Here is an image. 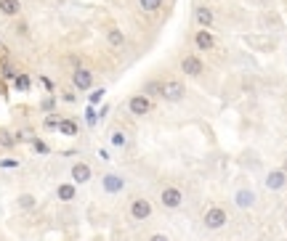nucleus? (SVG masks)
I'll return each instance as SVG.
<instances>
[{
    "label": "nucleus",
    "instance_id": "nucleus-1",
    "mask_svg": "<svg viewBox=\"0 0 287 241\" xmlns=\"http://www.w3.org/2000/svg\"><path fill=\"white\" fill-rule=\"evenodd\" d=\"M226 220H229V215H226V210H221V207H210V210H205V215H202V223H205L207 231L224 228Z\"/></svg>",
    "mask_w": 287,
    "mask_h": 241
},
{
    "label": "nucleus",
    "instance_id": "nucleus-2",
    "mask_svg": "<svg viewBox=\"0 0 287 241\" xmlns=\"http://www.w3.org/2000/svg\"><path fill=\"white\" fill-rule=\"evenodd\" d=\"M160 201H162V207H165V210H178V207L184 204V191H181V188H175V186H168V188H162Z\"/></svg>",
    "mask_w": 287,
    "mask_h": 241
},
{
    "label": "nucleus",
    "instance_id": "nucleus-3",
    "mask_svg": "<svg viewBox=\"0 0 287 241\" xmlns=\"http://www.w3.org/2000/svg\"><path fill=\"white\" fill-rule=\"evenodd\" d=\"M184 93H186V88L181 80H165L162 82V98L165 101H181Z\"/></svg>",
    "mask_w": 287,
    "mask_h": 241
},
{
    "label": "nucleus",
    "instance_id": "nucleus-4",
    "mask_svg": "<svg viewBox=\"0 0 287 241\" xmlns=\"http://www.w3.org/2000/svg\"><path fill=\"white\" fill-rule=\"evenodd\" d=\"M101 188H104V193H120L125 188V178L120 172H107L101 178Z\"/></svg>",
    "mask_w": 287,
    "mask_h": 241
},
{
    "label": "nucleus",
    "instance_id": "nucleus-5",
    "mask_svg": "<svg viewBox=\"0 0 287 241\" xmlns=\"http://www.w3.org/2000/svg\"><path fill=\"white\" fill-rule=\"evenodd\" d=\"M72 85L77 90H90V85H93V72L86 67H77L72 72Z\"/></svg>",
    "mask_w": 287,
    "mask_h": 241
},
{
    "label": "nucleus",
    "instance_id": "nucleus-6",
    "mask_svg": "<svg viewBox=\"0 0 287 241\" xmlns=\"http://www.w3.org/2000/svg\"><path fill=\"white\" fill-rule=\"evenodd\" d=\"M128 109H130V114L144 117V114H149V112H152V101H149L144 93H139V96H133V98L128 101Z\"/></svg>",
    "mask_w": 287,
    "mask_h": 241
},
{
    "label": "nucleus",
    "instance_id": "nucleus-7",
    "mask_svg": "<svg viewBox=\"0 0 287 241\" xmlns=\"http://www.w3.org/2000/svg\"><path fill=\"white\" fill-rule=\"evenodd\" d=\"M69 175H72V183L75 186H83V183H88V180L93 178V172H90V167L86 165V162H75Z\"/></svg>",
    "mask_w": 287,
    "mask_h": 241
},
{
    "label": "nucleus",
    "instance_id": "nucleus-8",
    "mask_svg": "<svg viewBox=\"0 0 287 241\" xmlns=\"http://www.w3.org/2000/svg\"><path fill=\"white\" fill-rule=\"evenodd\" d=\"M130 217L133 220H149L152 217V204L146 199H133L130 201Z\"/></svg>",
    "mask_w": 287,
    "mask_h": 241
},
{
    "label": "nucleus",
    "instance_id": "nucleus-9",
    "mask_svg": "<svg viewBox=\"0 0 287 241\" xmlns=\"http://www.w3.org/2000/svg\"><path fill=\"white\" fill-rule=\"evenodd\" d=\"M234 204H237L239 210H250V207H256V191H253V188H239V191L234 193Z\"/></svg>",
    "mask_w": 287,
    "mask_h": 241
},
{
    "label": "nucleus",
    "instance_id": "nucleus-10",
    "mask_svg": "<svg viewBox=\"0 0 287 241\" xmlns=\"http://www.w3.org/2000/svg\"><path fill=\"white\" fill-rule=\"evenodd\" d=\"M181 69H184L189 77H197V74L205 72V67H202V61L197 56H184V58H181Z\"/></svg>",
    "mask_w": 287,
    "mask_h": 241
},
{
    "label": "nucleus",
    "instance_id": "nucleus-11",
    "mask_svg": "<svg viewBox=\"0 0 287 241\" xmlns=\"http://www.w3.org/2000/svg\"><path fill=\"white\" fill-rule=\"evenodd\" d=\"M285 183H287V172H282V170H271L266 175V188L269 191H282Z\"/></svg>",
    "mask_w": 287,
    "mask_h": 241
},
{
    "label": "nucleus",
    "instance_id": "nucleus-12",
    "mask_svg": "<svg viewBox=\"0 0 287 241\" xmlns=\"http://www.w3.org/2000/svg\"><path fill=\"white\" fill-rule=\"evenodd\" d=\"M194 45H197L200 50H213L215 48V40H213V35L207 29H200L197 35H194Z\"/></svg>",
    "mask_w": 287,
    "mask_h": 241
},
{
    "label": "nucleus",
    "instance_id": "nucleus-13",
    "mask_svg": "<svg viewBox=\"0 0 287 241\" xmlns=\"http://www.w3.org/2000/svg\"><path fill=\"white\" fill-rule=\"evenodd\" d=\"M56 199H58V201H72V199H77V186H75V183H61V186H56Z\"/></svg>",
    "mask_w": 287,
    "mask_h": 241
},
{
    "label": "nucleus",
    "instance_id": "nucleus-14",
    "mask_svg": "<svg viewBox=\"0 0 287 241\" xmlns=\"http://www.w3.org/2000/svg\"><path fill=\"white\" fill-rule=\"evenodd\" d=\"M194 22H197L202 29H207L213 24V11L207 8V5H200V8L194 11Z\"/></svg>",
    "mask_w": 287,
    "mask_h": 241
},
{
    "label": "nucleus",
    "instance_id": "nucleus-15",
    "mask_svg": "<svg viewBox=\"0 0 287 241\" xmlns=\"http://www.w3.org/2000/svg\"><path fill=\"white\" fill-rule=\"evenodd\" d=\"M0 14L3 16H19L22 14V3H19V0H0Z\"/></svg>",
    "mask_w": 287,
    "mask_h": 241
},
{
    "label": "nucleus",
    "instance_id": "nucleus-16",
    "mask_svg": "<svg viewBox=\"0 0 287 241\" xmlns=\"http://www.w3.org/2000/svg\"><path fill=\"white\" fill-rule=\"evenodd\" d=\"M56 130H58L61 135H67V138H75V135L80 133V127H77V122H75V120H61Z\"/></svg>",
    "mask_w": 287,
    "mask_h": 241
},
{
    "label": "nucleus",
    "instance_id": "nucleus-17",
    "mask_svg": "<svg viewBox=\"0 0 287 241\" xmlns=\"http://www.w3.org/2000/svg\"><path fill=\"white\" fill-rule=\"evenodd\" d=\"M107 43L112 45V48H122V45H125V35H122L117 27H112V29L107 32Z\"/></svg>",
    "mask_w": 287,
    "mask_h": 241
},
{
    "label": "nucleus",
    "instance_id": "nucleus-18",
    "mask_svg": "<svg viewBox=\"0 0 287 241\" xmlns=\"http://www.w3.org/2000/svg\"><path fill=\"white\" fill-rule=\"evenodd\" d=\"M14 88L19 90V93H27V90L32 88V80H29V74H16V80H14Z\"/></svg>",
    "mask_w": 287,
    "mask_h": 241
},
{
    "label": "nucleus",
    "instance_id": "nucleus-19",
    "mask_svg": "<svg viewBox=\"0 0 287 241\" xmlns=\"http://www.w3.org/2000/svg\"><path fill=\"white\" fill-rule=\"evenodd\" d=\"M109 141H112L115 148H125V146H128V135L122 133V130H115V133L109 135Z\"/></svg>",
    "mask_w": 287,
    "mask_h": 241
},
{
    "label": "nucleus",
    "instance_id": "nucleus-20",
    "mask_svg": "<svg viewBox=\"0 0 287 241\" xmlns=\"http://www.w3.org/2000/svg\"><path fill=\"white\" fill-rule=\"evenodd\" d=\"M162 3H165V0H139L141 11H146V14H152V11L162 8Z\"/></svg>",
    "mask_w": 287,
    "mask_h": 241
},
{
    "label": "nucleus",
    "instance_id": "nucleus-21",
    "mask_svg": "<svg viewBox=\"0 0 287 241\" xmlns=\"http://www.w3.org/2000/svg\"><path fill=\"white\" fill-rule=\"evenodd\" d=\"M19 207H22V210H35V196H32V193H22V196H19V201H16Z\"/></svg>",
    "mask_w": 287,
    "mask_h": 241
},
{
    "label": "nucleus",
    "instance_id": "nucleus-22",
    "mask_svg": "<svg viewBox=\"0 0 287 241\" xmlns=\"http://www.w3.org/2000/svg\"><path fill=\"white\" fill-rule=\"evenodd\" d=\"M144 93H149V96H162V82H157V80L146 82V85H144Z\"/></svg>",
    "mask_w": 287,
    "mask_h": 241
},
{
    "label": "nucleus",
    "instance_id": "nucleus-23",
    "mask_svg": "<svg viewBox=\"0 0 287 241\" xmlns=\"http://www.w3.org/2000/svg\"><path fill=\"white\" fill-rule=\"evenodd\" d=\"M86 122H88V127H96V122H99V117H96L93 106H88V112H86Z\"/></svg>",
    "mask_w": 287,
    "mask_h": 241
},
{
    "label": "nucleus",
    "instance_id": "nucleus-24",
    "mask_svg": "<svg viewBox=\"0 0 287 241\" xmlns=\"http://www.w3.org/2000/svg\"><path fill=\"white\" fill-rule=\"evenodd\" d=\"M58 122H61V120L51 114V117H45V122H43V125H45V130H54V127H58Z\"/></svg>",
    "mask_w": 287,
    "mask_h": 241
},
{
    "label": "nucleus",
    "instance_id": "nucleus-25",
    "mask_svg": "<svg viewBox=\"0 0 287 241\" xmlns=\"http://www.w3.org/2000/svg\"><path fill=\"white\" fill-rule=\"evenodd\" d=\"M247 45H263V48H274L271 40H256V37H247Z\"/></svg>",
    "mask_w": 287,
    "mask_h": 241
},
{
    "label": "nucleus",
    "instance_id": "nucleus-26",
    "mask_svg": "<svg viewBox=\"0 0 287 241\" xmlns=\"http://www.w3.org/2000/svg\"><path fill=\"white\" fill-rule=\"evenodd\" d=\"M104 93H107V90H101V88L96 90V93H90V106H93V103H99L104 98Z\"/></svg>",
    "mask_w": 287,
    "mask_h": 241
},
{
    "label": "nucleus",
    "instance_id": "nucleus-27",
    "mask_svg": "<svg viewBox=\"0 0 287 241\" xmlns=\"http://www.w3.org/2000/svg\"><path fill=\"white\" fill-rule=\"evenodd\" d=\"M32 146H35V151H37V154H48V146H45L43 141H32Z\"/></svg>",
    "mask_w": 287,
    "mask_h": 241
},
{
    "label": "nucleus",
    "instance_id": "nucleus-28",
    "mask_svg": "<svg viewBox=\"0 0 287 241\" xmlns=\"http://www.w3.org/2000/svg\"><path fill=\"white\" fill-rule=\"evenodd\" d=\"M0 143H3V146H14V143H16V138H11L8 133H3V135H0Z\"/></svg>",
    "mask_w": 287,
    "mask_h": 241
},
{
    "label": "nucleus",
    "instance_id": "nucleus-29",
    "mask_svg": "<svg viewBox=\"0 0 287 241\" xmlns=\"http://www.w3.org/2000/svg\"><path fill=\"white\" fill-rule=\"evenodd\" d=\"M149 241H171L165 236V233H154V236H149Z\"/></svg>",
    "mask_w": 287,
    "mask_h": 241
},
{
    "label": "nucleus",
    "instance_id": "nucleus-30",
    "mask_svg": "<svg viewBox=\"0 0 287 241\" xmlns=\"http://www.w3.org/2000/svg\"><path fill=\"white\" fill-rule=\"evenodd\" d=\"M40 82H43V85H45V90H54V82H51L48 77H40Z\"/></svg>",
    "mask_w": 287,
    "mask_h": 241
},
{
    "label": "nucleus",
    "instance_id": "nucleus-31",
    "mask_svg": "<svg viewBox=\"0 0 287 241\" xmlns=\"http://www.w3.org/2000/svg\"><path fill=\"white\" fill-rule=\"evenodd\" d=\"M0 167H16V159H3L0 162Z\"/></svg>",
    "mask_w": 287,
    "mask_h": 241
},
{
    "label": "nucleus",
    "instance_id": "nucleus-32",
    "mask_svg": "<svg viewBox=\"0 0 287 241\" xmlns=\"http://www.w3.org/2000/svg\"><path fill=\"white\" fill-rule=\"evenodd\" d=\"M54 103H56V98H45L43 101V109H54Z\"/></svg>",
    "mask_w": 287,
    "mask_h": 241
},
{
    "label": "nucleus",
    "instance_id": "nucleus-33",
    "mask_svg": "<svg viewBox=\"0 0 287 241\" xmlns=\"http://www.w3.org/2000/svg\"><path fill=\"white\" fill-rule=\"evenodd\" d=\"M3 50H5V45H3V40H0V53H3Z\"/></svg>",
    "mask_w": 287,
    "mask_h": 241
},
{
    "label": "nucleus",
    "instance_id": "nucleus-34",
    "mask_svg": "<svg viewBox=\"0 0 287 241\" xmlns=\"http://www.w3.org/2000/svg\"><path fill=\"white\" fill-rule=\"evenodd\" d=\"M282 172H287V159H285V165H282Z\"/></svg>",
    "mask_w": 287,
    "mask_h": 241
}]
</instances>
